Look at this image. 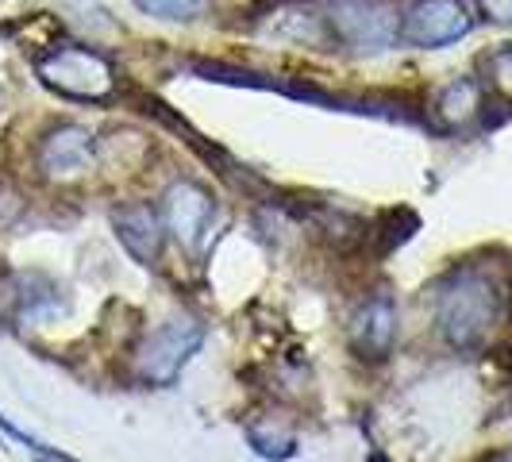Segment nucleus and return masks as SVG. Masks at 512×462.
I'll return each instance as SVG.
<instances>
[{
	"instance_id": "f257e3e1",
	"label": "nucleus",
	"mask_w": 512,
	"mask_h": 462,
	"mask_svg": "<svg viewBox=\"0 0 512 462\" xmlns=\"http://www.w3.org/2000/svg\"><path fill=\"white\" fill-rule=\"evenodd\" d=\"M501 316V293L497 285L489 282L486 274L478 270H462L451 282L443 285L436 305L439 332L451 347L459 351H474L486 343V335L493 332Z\"/></svg>"
},
{
	"instance_id": "f03ea898",
	"label": "nucleus",
	"mask_w": 512,
	"mask_h": 462,
	"mask_svg": "<svg viewBox=\"0 0 512 462\" xmlns=\"http://www.w3.org/2000/svg\"><path fill=\"white\" fill-rule=\"evenodd\" d=\"M35 74L43 77V85H51L54 93L74 97V101H104L116 93L112 62L104 54L74 47V43H62L43 54L35 62Z\"/></svg>"
},
{
	"instance_id": "7ed1b4c3",
	"label": "nucleus",
	"mask_w": 512,
	"mask_h": 462,
	"mask_svg": "<svg viewBox=\"0 0 512 462\" xmlns=\"http://www.w3.org/2000/svg\"><path fill=\"white\" fill-rule=\"evenodd\" d=\"M328 27L351 51H385L401 35V20L393 0H332Z\"/></svg>"
},
{
	"instance_id": "20e7f679",
	"label": "nucleus",
	"mask_w": 512,
	"mask_h": 462,
	"mask_svg": "<svg viewBox=\"0 0 512 462\" xmlns=\"http://www.w3.org/2000/svg\"><path fill=\"white\" fill-rule=\"evenodd\" d=\"M205 328L193 316H178L166 328L147 335L135 351V374L151 385H170L181 374V366L193 359V351L201 347Z\"/></svg>"
},
{
	"instance_id": "39448f33",
	"label": "nucleus",
	"mask_w": 512,
	"mask_h": 462,
	"mask_svg": "<svg viewBox=\"0 0 512 462\" xmlns=\"http://www.w3.org/2000/svg\"><path fill=\"white\" fill-rule=\"evenodd\" d=\"M474 16L462 0H416L405 20H401V39L412 47H447V43H459L462 35H470Z\"/></svg>"
},
{
	"instance_id": "423d86ee",
	"label": "nucleus",
	"mask_w": 512,
	"mask_h": 462,
	"mask_svg": "<svg viewBox=\"0 0 512 462\" xmlns=\"http://www.w3.org/2000/svg\"><path fill=\"white\" fill-rule=\"evenodd\" d=\"M39 174L51 181H74L93 166V135L77 124L47 131V139L39 143Z\"/></svg>"
},
{
	"instance_id": "0eeeda50",
	"label": "nucleus",
	"mask_w": 512,
	"mask_h": 462,
	"mask_svg": "<svg viewBox=\"0 0 512 462\" xmlns=\"http://www.w3.org/2000/svg\"><path fill=\"white\" fill-rule=\"evenodd\" d=\"M212 216H216V208H212V197L201 185H193V181L170 185V193H166V224L178 235L181 247L201 251L208 228H212Z\"/></svg>"
},
{
	"instance_id": "6e6552de",
	"label": "nucleus",
	"mask_w": 512,
	"mask_h": 462,
	"mask_svg": "<svg viewBox=\"0 0 512 462\" xmlns=\"http://www.w3.org/2000/svg\"><path fill=\"white\" fill-rule=\"evenodd\" d=\"M393 339H397V308H393V301L385 293H378V297H370L355 312V320H351V347H355L359 359L382 362L393 351Z\"/></svg>"
},
{
	"instance_id": "1a4fd4ad",
	"label": "nucleus",
	"mask_w": 512,
	"mask_h": 462,
	"mask_svg": "<svg viewBox=\"0 0 512 462\" xmlns=\"http://www.w3.org/2000/svg\"><path fill=\"white\" fill-rule=\"evenodd\" d=\"M116 235H120V243H124V251H128L135 262H143V266H151L158 262L162 255V220H158V212L151 205H128L120 208L116 216Z\"/></svg>"
},
{
	"instance_id": "9d476101",
	"label": "nucleus",
	"mask_w": 512,
	"mask_h": 462,
	"mask_svg": "<svg viewBox=\"0 0 512 462\" xmlns=\"http://www.w3.org/2000/svg\"><path fill=\"white\" fill-rule=\"evenodd\" d=\"M478 112H482V85L474 77H455L436 97V120L443 131L466 128Z\"/></svg>"
},
{
	"instance_id": "9b49d317",
	"label": "nucleus",
	"mask_w": 512,
	"mask_h": 462,
	"mask_svg": "<svg viewBox=\"0 0 512 462\" xmlns=\"http://www.w3.org/2000/svg\"><path fill=\"white\" fill-rule=\"evenodd\" d=\"M135 4L151 16H162V20H185L201 8V0H135Z\"/></svg>"
},
{
	"instance_id": "f8f14e48",
	"label": "nucleus",
	"mask_w": 512,
	"mask_h": 462,
	"mask_svg": "<svg viewBox=\"0 0 512 462\" xmlns=\"http://www.w3.org/2000/svg\"><path fill=\"white\" fill-rule=\"evenodd\" d=\"M478 4H482V12H486L493 24L512 27V0H478Z\"/></svg>"
},
{
	"instance_id": "ddd939ff",
	"label": "nucleus",
	"mask_w": 512,
	"mask_h": 462,
	"mask_svg": "<svg viewBox=\"0 0 512 462\" xmlns=\"http://www.w3.org/2000/svg\"><path fill=\"white\" fill-rule=\"evenodd\" d=\"M501 462H512V451H509V455H505V459H501Z\"/></svg>"
},
{
	"instance_id": "4468645a",
	"label": "nucleus",
	"mask_w": 512,
	"mask_h": 462,
	"mask_svg": "<svg viewBox=\"0 0 512 462\" xmlns=\"http://www.w3.org/2000/svg\"><path fill=\"white\" fill-rule=\"evenodd\" d=\"M374 462H385V459H374Z\"/></svg>"
}]
</instances>
